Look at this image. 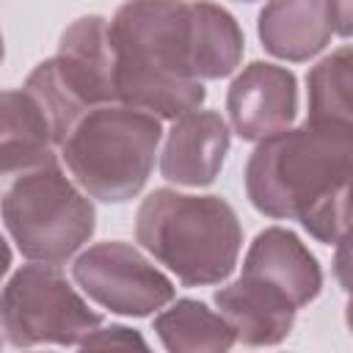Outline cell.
<instances>
[{
    "label": "cell",
    "mask_w": 353,
    "mask_h": 353,
    "mask_svg": "<svg viewBox=\"0 0 353 353\" xmlns=\"http://www.w3.org/2000/svg\"><path fill=\"white\" fill-rule=\"evenodd\" d=\"M350 47L342 44L325 55L306 74L309 91V121L320 124H350V85H353Z\"/></svg>",
    "instance_id": "2e32d148"
},
{
    "label": "cell",
    "mask_w": 353,
    "mask_h": 353,
    "mask_svg": "<svg viewBox=\"0 0 353 353\" xmlns=\"http://www.w3.org/2000/svg\"><path fill=\"white\" fill-rule=\"evenodd\" d=\"M237 3H256V0H237Z\"/></svg>",
    "instance_id": "44dd1931"
},
{
    "label": "cell",
    "mask_w": 353,
    "mask_h": 353,
    "mask_svg": "<svg viewBox=\"0 0 353 353\" xmlns=\"http://www.w3.org/2000/svg\"><path fill=\"white\" fill-rule=\"evenodd\" d=\"M80 347H141L146 350V339L135 331V328H127V325H97L83 342Z\"/></svg>",
    "instance_id": "e0dca14e"
},
{
    "label": "cell",
    "mask_w": 353,
    "mask_h": 353,
    "mask_svg": "<svg viewBox=\"0 0 353 353\" xmlns=\"http://www.w3.org/2000/svg\"><path fill=\"white\" fill-rule=\"evenodd\" d=\"M97 325L102 314L55 265H22L0 287V331L14 347H80Z\"/></svg>",
    "instance_id": "ba28073f"
},
{
    "label": "cell",
    "mask_w": 353,
    "mask_h": 353,
    "mask_svg": "<svg viewBox=\"0 0 353 353\" xmlns=\"http://www.w3.org/2000/svg\"><path fill=\"white\" fill-rule=\"evenodd\" d=\"M353 127L303 121L256 141L245 163V193L254 210L298 221L325 245L345 243L350 199Z\"/></svg>",
    "instance_id": "6da1fadb"
},
{
    "label": "cell",
    "mask_w": 353,
    "mask_h": 353,
    "mask_svg": "<svg viewBox=\"0 0 353 353\" xmlns=\"http://www.w3.org/2000/svg\"><path fill=\"white\" fill-rule=\"evenodd\" d=\"M323 290V270L301 237L284 226L262 229L245 251L237 281L215 292V306L248 347L281 345L301 306Z\"/></svg>",
    "instance_id": "3957f363"
},
{
    "label": "cell",
    "mask_w": 353,
    "mask_h": 353,
    "mask_svg": "<svg viewBox=\"0 0 353 353\" xmlns=\"http://www.w3.org/2000/svg\"><path fill=\"white\" fill-rule=\"evenodd\" d=\"M160 138L163 127L154 113L110 102L85 110L63 135L58 152L83 193L121 204L143 190Z\"/></svg>",
    "instance_id": "5b68a950"
},
{
    "label": "cell",
    "mask_w": 353,
    "mask_h": 353,
    "mask_svg": "<svg viewBox=\"0 0 353 353\" xmlns=\"http://www.w3.org/2000/svg\"><path fill=\"white\" fill-rule=\"evenodd\" d=\"M3 55H6V47H3V33H0V63H3Z\"/></svg>",
    "instance_id": "ffe728a7"
},
{
    "label": "cell",
    "mask_w": 353,
    "mask_h": 353,
    "mask_svg": "<svg viewBox=\"0 0 353 353\" xmlns=\"http://www.w3.org/2000/svg\"><path fill=\"white\" fill-rule=\"evenodd\" d=\"M154 334L171 353H223L237 336L221 312L193 298H179L154 317Z\"/></svg>",
    "instance_id": "9a60e30c"
},
{
    "label": "cell",
    "mask_w": 353,
    "mask_h": 353,
    "mask_svg": "<svg viewBox=\"0 0 353 353\" xmlns=\"http://www.w3.org/2000/svg\"><path fill=\"white\" fill-rule=\"evenodd\" d=\"M55 132L44 105L28 88L0 91V179L55 157Z\"/></svg>",
    "instance_id": "7c38bea8"
},
{
    "label": "cell",
    "mask_w": 353,
    "mask_h": 353,
    "mask_svg": "<svg viewBox=\"0 0 353 353\" xmlns=\"http://www.w3.org/2000/svg\"><path fill=\"white\" fill-rule=\"evenodd\" d=\"M328 8V19L334 33H339L342 39L350 36V0H325Z\"/></svg>",
    "instance_id": "ac0fdd59"
},
{
    "label": "cell",
    "mask_w": 353,
    "mask_h": 353,
    "mask_svg": "<svg viewBox=\"0 0 353 353\" xmlns=\"http://www.w3.org/2000/svg\"><path fill=\"white\" fill-rule=\"evenodd\" d=\"M232 130L243 141H262L292 124L298 113V80L287 66L248 63L226 91Z\"/></svg>",
    "instance_id": "30bf717a"
},
{
    "label": "cell",
    "mask_w": 353,
    "mask_h": 353,
    "mask_svg": "<svg viewBox=\"0 0 353 353\" xmlns=\"http://www.w3.org/2000/svg\"><path fill=\"white\" fill-rule=\"evenodd\" d=\"M256 33L265 52L301 63L328 47L334 28L325 0H268L259 11Z\"/></svg>",
    "instance_id": "4fadbf2b"
},
{
    "label": "cell",
    "mask_w": 353,
    "mask_h": 353,
    "mask_svg": "<svg viewBox=\"0 0 353 353\" xmlns=\"http://www.w3.org/2000/svg\"><path fill=\"white\" fill-rule=\"evenodd\" d=\"M188 39L190 66L201 83L229 77L243 61V30L218 3L188 0Z\"/></svg>",
    "instance_id": "5bb4252c"
},
{
    "label": "cell",
    "mask_w": 353,
    "mask_h": 353,
    "mask_svg": "<svg viewBox=\"0 0 353 353\" xmlns=\"http://www.w3.org/2000/svg\"><path fill=\"white\" fill-rule=\"evenodd\" d=\"M113 94L157 119L204 105V83L190 66L188 0H124L108 19Z\"/></svg>",
    "instance_id": "7a4b0ae2"
},
{
    "label": "cell",
    "mask_w": 353,
    "mask_h": 353,
    "mask_svg": "<svg viewBox=\"0 0 353 353\" xmlns=\"http://www.w3.org/2000/svg\"><path fill=\"white\" fill-rule=\"evenodd\" d=\"M232 130L215 110H190L174 119L160 152L163 179L185 188L212 185L223 168Z\"/></svg>",
    "instance_id": "8fae6325"
},
{
    "label": "cell",
    "mask_w": 353,
    "mask_h": 353,
    "mask_svg": "<svg viewBox=\"0 0 353 353\" xmlns=\"http://www.w3.org/2000/svg\"><path fill=\"white\" fill-rule=\"evenodd\" d=\"M135 240L185 287H207L232 276L243 248V226L221 196L157 188L135 212Z\"/></svg>",
    "instance_id": "277c9868"
},
{
    "label": "cell",
    "mask_w": 353,
    "mask_h": 353,
    "mask_svg": "<svg viewBox=\"0 0 353 353\" xmlns=\"http://www.w3.org/2000/svg\"><path fill=\"white\" fill-rule=\"evenodd\" d=\"M3 223L30 262L63 265L94 234L97 210L55 157L11 176L0 199Z\"/></svg>",
    "instance_id": "8992f818"
},
{
    "label": "cell",
    "mask_w": 353,
    "mask_h": 353,
    "mask_svg": "<svg viewBox=\"0 0 353 353\" xmlns=\"http://www.w3.org/2000/svg\"><path fill=\"white\" fill-rule=\"evenodd\" d=\"M8 268H11V248H8L6 237L0 234V281H3V276L8 273Z\"/></svg>",
    "instance_id": "d6986e66"
},
{
    "label": "cell",
    "mask_w": 353,
    "mask_h": 353,
    "mask_svg": "<svg viewBox=\"0 0 353 353\" xmlns=\"http://www.w3.org/2000/svg\"><path fill=\"white\" fill-rule=\"evenodd\" d=\"M0 347H3V336H0Z\"/></svg>",
    "instance_id": "7402d4cb"
},
{
    "label": "cell",
    "mask_w": 353,
    "mask_h": 353,
    "mask_svg": "<svg viewBox=\"0 0 353 353\" xmlns=\"http://www.w3.org/2000/svg\"><path fill=\"white\" fill-rule=\"evenodd\" d=\"M25 88L44 105L55 146L85 110L116 102L108 19L99 14L74 19L61 33L58 52L28 74Z\"/></svg>",
    "instance_id": "52a82bcc"
},
{
    "label": "cell",
    "mask_w": 353,
    "mask_h": 353,
    "mask_svg": "<svg viewBox=\"0 0 353 353\" xmlns=\"http://www.w3.org/2000/svg\"><path fill=\"white\" fill-rule=\"evenodd\" d=\"M72 279L94 303L124 317H149L176 295L171 279L121 240L85 248L72 265Z\"/></svg>",
    "instance_id": "9c48e42d"
}]
</instances>
